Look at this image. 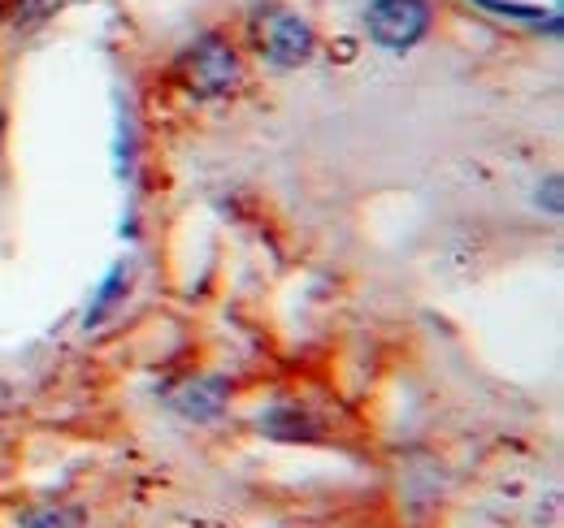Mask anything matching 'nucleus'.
Returning a JSON list of instances; mask_svg holds the SVG:
<instances>
[{
    "label": "nucleus",
    "mask_w": 564,
    "mask_h": 528,
    "mask_svg": "<svg viewBox=\"0 0 564 528\" xmlns=\"http://www.w3.org/2000/svg\"><path fill=\"white\" fill-rule=\"evenodd\" d=\"M248 31H252L257 53L279 69L304 66L317 48V35H313L308 18H300L295 9H282V4H257L252 18H248Z\"/></svg>",
    "instance_id": "1"
},
{
    "label": "nucleus",
    "mask_w": 564,
    "mask_h": 528,
    "mask_svg": "<svg viewBox=\"0 0 564 528\" xmlns=\"http://www.w3.org/2000/svg\"><path fill=\"white\" fill-rule=\"evenodd\" d=\"M178 78H183V87H187L192 96L217 100V96H226V91L239 87L243 66H239V53H235L221 35H205V40H196V44L178 57Z\"/></svg>",
    "instance_id": "2"
},
{
    "label": "nucleus",
    "mask_w": 564,
    "mask_h": 528,
    "mask_svg": "<svg viewBox=\"0 0 564 528\" xmlns=\"http://www.w3.org/2000/svg\"><path fill=\"white\" fill-rule=\"evenodd\" d=\"M430 22H434L430 0H373L369 13H365L369 40L378 48H391V53L417 48L430 35Z\"/></svg>",
    "instance_id": "3"
},
{
    "label": "nucleus",
    "mask_w": 564,
    "mask_h": 528,
    "mask_svg": "<svg viewBox=\"0 0 564 528\" xmlns=\"http://www.w3.org/2000/svg\"><path fill=\"white\" fill-rule=\"evenodd\" d=\"M226 398H230V386L221 377H200V382H187V391L174 398V407L187 420H217L226 411Z\"/></svg>",
    "instance_id": "4"
},
{
    "label": "nucleus",
    "mask_w": 564,
    "mask_h": 528,
    "mask_svg": "<svg viewBox=\"0 0 564 528\" xmlns=\"http://www.w3.org/2000/svg\"><path fill=\"white\" fill-rule=\"evenodd\" d=\"M261 429L270 433V438H279V442H313L322 429L313 425V416L304 411V407H295V403H279V407H270V411H261Z\"/></svg>",
    "instance_id": "5"
},
{
    "label": "nucleus",
    "mask_w": 564,
    "mask_h": 528,
    "mask_svg": "<svg viewBox=\"0 0 564 528\" xmlns=\"http://www.w3.org/2000/svg\"><path fill=\"white\" fill-rule=\"evenodd\" d=\"M127 286H131V268H127V264H113L109 277H105V286L96 290V304H91V312H87V326H96V321L127 295Z\"/></svg>",
    "instance_id": "6"
},
{
    "label": "nucleus",
    "mask_w": 564,
    "mask_h": 528,
    "mask_svg": "<svg viewBox=\"0 0 564 528\" xmlns=\"http://www.w3.org/2000/svg\"><path fill=\"white\" fill-rule=\"evenodd\" d=\"M22 528H87V512L83 507H40L22 520Z\"/></svg>",
    "instance_id": "7"
},
{
    "label": "nucleus",
    "mask_w": 564,
    "mask_h": 528,
    "mask_svg": "<svg viewBox=\"0 0 564 528\" xmlns=\"http://www.w3.org/2000/svg\"><path fill=\"white\" fill-rule=\"evenodd\" d=\"M474 4L487 13H499V18H517V22H547L543 4H525V0H474Z\"/></svg>",
    "instance_id": "8"
},
{
    "label": "nucleus",
    "mask_w": 564,
    "mask_h": 528,
    "mask_svg": "<svg viewBox=\"0 0 564 528\" xmlns=\"http://www.w3.org/2000/svg\"><path fill=\"white\" fill-rule=\"evenodd\" d=\"M547 212H561V178L547 183Z\"/></svg>",
    "instance_id": "9"
},
{
    "label": "nucleus",
    "mask_w": 564,
    "mask_h": 528,
    "mask_svg": "<svg viewBox=\"0 0 564 528\" xmlns=\"http://www.w3.org/2000/svg\"><path fill=\"white\" fill-rule=\"evenodd\" d=\"M0 134H4V113H0Z\"/></svg>",
    "instance_id": "10"
}]
</instances>
